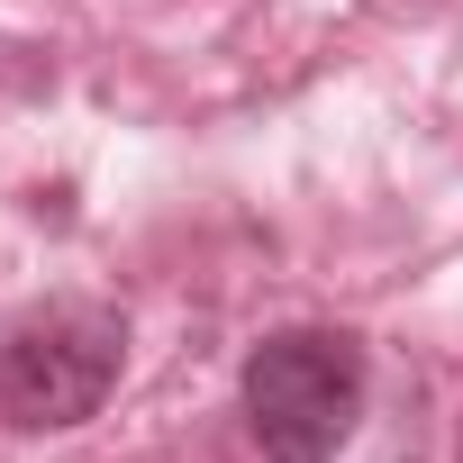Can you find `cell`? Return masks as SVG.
Listing matches in <instances>:
<instances>
[{
    "label": "cell",
    "instance_id": "6da1fadb",
    "mask_svg": "<svg viewBox=\"0 0 463 463\" xmlns=\"http://www.w3.org/2000/svg\"><path fill=\"white\" fill-rule=\"evenodd\" d=\"M364 418V345L345 327H282L246 354V436L264 463H336Z\"/></svg>",
    "mask_w": 463,
    "mask_h": 463
},
{
    "label": "cell",
    "instance_id": "7a4b0ae2",
    "mask_svg": "<svg viewBox=\"0 0 463 463\" xmlns=\"http://www.w3.org/2000/svg\"><path fill=\"white\" fill-rule=\"evenodd\" d=\"M118 354H128V327L109 309H37L19 318L10 336H0V409H10V427L46 436V427H82L100 418L109 382H118Z\"/></svg>",
    "mask_w": 463,
    "mask_h": 463
}]
</instances>
